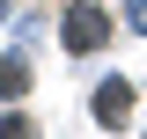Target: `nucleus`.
<instances>
[{
	"instance_id": "nucleus-1",
	"label": "nucleus",
	"mask_w": 147,
	"mask_h": 139,
	"mask_svg": "<svg viewBox=\"0 0 147 139\" xmlns=\"http://www.w3.org/2000/svg\"><path fill=\"white\" fill-rule=\"evenodd\" d=\"M59 37H66V51H96V44L110 37V22H103V7H74Z\"/></svg>"
},
{
	"instance_id": "nucleus-2",
	"label": "nucleus",
	"mask_w": 147,
	"mask_h": 139,
	"mask_svg": "<svg viewBox=\"0 0 147 139\" xmlns=\"http://www.w3.org/2000/svg\"><path fill=\"white\" fill-rule=\"evenodd\" d=\"M125 110H132V88H125V81H110L103 95H96V117H110V124H125Z\"/></svg>"
},
{
	"instance_id": "nucleus-3",
	"label": "nucleus",
	"mask_w": 147,
	"mask_h": 139,
	"mask_svg": "<svg viewBox=\"0 0 147 139\" xmlns=\"http://www.w3.org/2000/svg\"><path fill=\"white\" fill-rule=\"evenodd\" d=\"M22 88H30V66H22V59H0V95H7V103H15Z\"/></svg>"
}]
</instances>
